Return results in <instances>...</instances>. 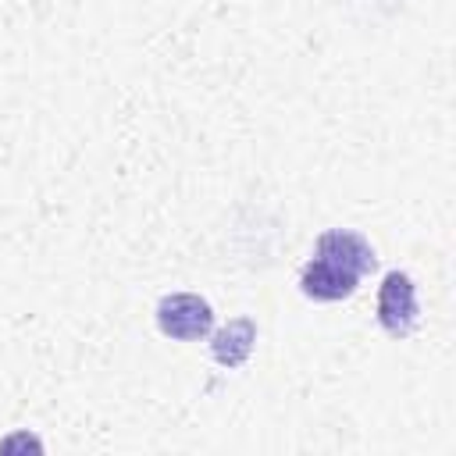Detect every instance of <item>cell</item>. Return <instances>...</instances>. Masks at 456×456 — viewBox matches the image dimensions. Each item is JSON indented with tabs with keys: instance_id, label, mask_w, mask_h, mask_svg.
Wrapping results in <instances>:
<instances>
[{
	"instance_id": "obj_5",
	"label": "cell",
	"mask_w": 456,
	"mask_h": 456,
	"mask_svg": "<svg viewBox=\"0 0 456 456\" xmlns=\"http://www.w3.org/2000/svg\"><path fill=\"white\" fill-rule=\"evenodd\" d=\"M253 342H256L253 321H249V317H239V321H232L228 328H221V331L214 335V360L224 363V367H239V363L249 356Z\"/></svg>"
},
{
	"instance_id": "obj_3",
	"label": "cell",
	"mask_w": 456,
	"mask_h": 456,
	"mask_svg": "<svg viewBox=\"0 0 456 456\" xmlns=\"http://www.w3.org/2000/svg\"><path fill=\"white\" fill-rule=\"evenodd\" d=\"M317 256H324V260H331V264L353 271L356 278H363V274L374 267V249H370V242H367L363 235L342 232V228L324 232V235L317 239Z\"/></svg>"
},
{
	"instance_id": "obj_2",
	"label": "cell",
	"mask_w": 456,
	"mask_h": 456,
	"mask_svg": "<svg viewBox=\"0 0 456 456\" xmlns=\"http://www.w3.org/2000/svg\"><path fill=\"white\" fill-rule=\"evenodd\" d=\"M417 285L403 271H388L378 289V321L388 335L403 338L417 328Z\"/></svg>"
},
{
	"instance_id": "obj_4",
	"label": "cell",
	"mask_w": 456,
	"mask_h": 456,
	"mask_svg": "<svg viewBox=\"0 0 456 456\" xmlns=\"http://www.w3.org/2000/svg\"><path fill=\"white\" fill-rule=\"evenodd\" d=\"M356 274L353 271H346V267H338V264H331V260H324V256H314L306 267H303V274H299V289L310 296V299H321V303H331V299H346L353 289H356Z\"/></svg>"
},
{
	"instance_id": "obj_1",
	"label": "cell",
	"mask_w": 456,
	"mask_h": 456,
	"mask_svg": "<svg viewBox=\"0 0 456 456\" xmlns=\"http://www.w3.org/2000/svg\"><path fill=\"white\" fill-rule=\"evenodd\" d=\"M214 324V310L203 296L196 292H171L157 303V328L167 335V338H178V342H196L210 331Z\"/></svg>"
}]
</instances>
